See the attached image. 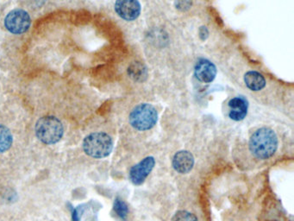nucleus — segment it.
Wrapping results in <instances>:
<instances>
[{
  "instance_id": "f257e3e1",
  "label": "nucleus",
  "mask_w": 294,
  "mask_h": 221,
  "mask_svg": "<svg viewBox=\"0 0 294 221\" xmlns=\"http://www.w3.org/2000/svg\"><path fill=\"white\" fill-rule=\"evenodd\" d=\"M278 138L270 128H261L250 137V151L258 159H269L278 149Z\"/></svg>"
},
{
  "instance_id": "f03ea898",
  "label": "nucleus",
  "mask_w": 294,
  "mask_h": 221,
  "mask_svg": "<svg viewBox=\"0 0 294 221\" xmlns=\"http://www.w3.org/2000/svg\"><path fill=\"white\" fill-rule=\"evenodd\" d=\"M35 136L42 144H55L61 140L64 134V127L60 119L54 116H44L36 122Z\"/></svg>"
},
{
  "instance_id": "7ed1b4c3",
  "label": "nucleus",
  "mask_w": 294,
  "mask_h": 221,
  "mask_svg": "<svg viewBox=\"0 0 294 221\" xmlns=\"http://www.w3.org/2000/svg\"><path fill=\"white\" fill-rule=\"evenodd\" d=\"M83 151L93 158H105L112 153L113 141L105 132H94L84 138Z\"/></svg>"
},
{
  "instance_id": "20e7f679",
  "label": "nucleus",
  "mask_w": 294,
  "mask_h": 221,
  "mask_svg": "<svg viewBox=\"0 0 294 221\" xmlns=\"http://www.w3.org/2000/svg\"><path fill=\"white\" fill-rule=\"evenodd\" d=\"M158 112L150 104H140L132 110L130 115L131 126L138 131H147L156 125Z\"/></svg>"
},
{
  "instance_id": "39448f33",
  "label": "nucleus",
  "mask_w": 294,
  "mask_h": 221,
  "mask_svg": "<svg viewBox=\"0 0 294 221\" xmlns=\"http://www.w3.org/2000/svg\"><path fill=\"white\" fill-rule=\"evenodd\" d=\"M3 22L8 31L15 35H20L29 29L31 19L29 13L25 10L15 9L7 14Z\"/></svg>"
},
{
  "instance_id": "423d86ee",
  "label": "nucleus",
  "mask_w": 294,
  "mask_h": 221,
  "mask_svg": "<svg viewBox=\"0 0 294 221\" xmlns=\"http://www.w3.org/2000/svg\"><path fill=\"white\" fill-rule=\"evenodd\" d=\"M155 165V160L153 157L144 158L138 164H136L130 170V179L136 186L142 185L152 172Z\"/></svg>"
},
{
  "instance_id": "0eeeda50",
  "label": "nucleus",
  "mask_w": 294,
  "mask_h": 221,
  "mask_svg": "<svg viewBox=\"0 0 294 221\" xmlns=\"http://www.w3.org/2000/svg\"><path fill=\"white\" fill-rule=\"evenodd\" d=\"M115 10L123 19L133 21L141 13V4L138 0H117Z\"/></svg>"
},
{
  "instance_id": "6e6552de",
  "label": "nucleus",
  "mask_w": 294,
  "mask_h": 221,
  "mask_svg": "<svg viewBox=\"0 0 294 221\" xmlns=\"http://www.w3.org/2000/svg\"><path fill=\"white\" fill-rule=\"evenodd\" d=\"M195 76L199 81L210 83L217 75V67L211 61L206 59H200L196 63Z\"/></svg>"
},
{
  "instance_id": "1a4fd4ad",
  "label": "nucleus",
  "mask_w": 294,
  "mask_h": 221,
  "mask_svg": "<svg viewBox=\"0 0 294 221\" xmlns=\"http://www.w3.org/2000/svg\"><path fill=\"white\" fill-rule=\"evenodd\" d=\"M173 167L176 172L179 174H187L194 166L193 155L187 151H178L173 158Z\"/></svg>"
},
{
  "instance_id": "9d476101",
  "label": "nucleus",
  "mask_w": 294,
  "mask_h": 221,
  "mask_svg": "<svg viewBox=\"0 0 294 221\" xmlns=\"http://www.w3.org/2000/svg\"><path fill=\"white\" fill-rule=\"evenodd\" d=\"M230 119L235 121H241L244 119L248 113V102L243 97H236L229 102Z\"/></svg>"
},
{
  "instance_id": "9b49d317",
  "label": "nucleus",
  "mask_w": 294,
  "mask_h": 221,
  "mask_svg": "<svg viewBox=\"0 0 294 221\" xmlns=\"http://www.w3.org/2000/svg\"><path fill=\"white\" fill-rule=\"evenodd\" d=\"M244 82L252 91H260L266 86L265 78L256 71H250L244 75Z\"/></svg>"
},
{
  "instance_id": "f8f14e48",
  "label": "nucleus",
  "mask_w": 294,
  "mask_h": 221,
  "mask_svg": "<svg viewBox=\"0 0 294 221\" xmlns=\"http://www.w3.org/2000/svg\"><path fill=\"white\" fill-rule=\"evenodd\" d=\"M13 143V137L6 126L0 125V153L8 151Z\"/></svg>"
},
{
  "instance_id": "ddd939ff",
  "label": "nucleus",
  "mask_w": 294,
  "mask_h": 221,
  "mask_svg": "<svg viewBox=\"0 0 294 221\" xmlns=\"http://www.w3.org/2000/svg\"><path fill=\"white\" fill-rule=\"evenodd\" d=\"M129 74L136 81H144L147 78V69L144 65L135 62L129 68Z\"/></svg>"
},
{
  "instance_id": "4468645a",
  "label": "nucleus",
  "mask_w": 294,
  "mask_h": 221,
  "mask_svg": "<svg viewBox=\"0 0 294 221\" xmlns=\"http://www.w3.org/2000/svg\"><path fill=\"white\" fill-rule=\"evenodd\" d=\"M113 209L119 218L124 220V221L126 220L127 216H128L129 208L127 204L123 200L120 198H116Z\"/></svg>"
},
{
  "instance_id": "2eb2a0df",
  "label": "nucleus",
  "mask_w": 294,
  "mask_h": 221,
  "mask_svg": "<svg viewBox=\"0 0 294 221\" xmlns=\"http://www.w3.org/2000/svg\"><path fill=\"white\" fill-rule=\"evenodd\" d=\"M172 221H198L195 215L187 211H178L173 215Z\"/></svg>"
},
{
  "instance_id": "dca6fc26",
  "label": "nucleus",
  "mask_w": 294,
  "mask_h": 221,
  "mask_svg": "<svg viewBox=\"0 0 294 221\" xmlns=\"http://www.w3.org/2000/svg\"><path fill=\"white\" fill-rule=\"evenodd\" d=\"M192 0H176L175 6L178 10L185 11L192 6Z\"/></svg>"
},
{
  "instance_id": "f3484780",
  "label": "nucleus",
  "mask_w": 294,
  "mask_h": 221,
  "mask_svg": "<svg viewBox=\"0 0 294 221\" xmlns=\"http://www.w3.org/2000/svg\"><path fill=\"white\" fill-rule=\"evenodd\" d=\"M208 35H209V32H208L206 27H201L200 29H199V35H200V38H201L202 40H205V39L207 38Z\"/></svg>"
}]
</instances>
